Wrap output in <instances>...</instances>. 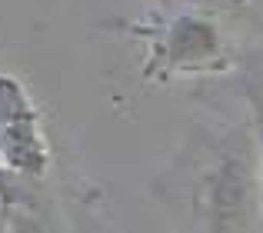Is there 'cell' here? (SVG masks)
Wrapping results in <instances>:
<instances>
[{
  "label": "cell",
  "mask_w": 263,
  "mask_h": 233,
  "mask_svg": "<svg viewBox=\"0 0 263 233\" xmlns=\"http://www.w3.org/2000/svg\"><path fill=\"white\" fill-rule=\"evenodd\" d=\"M190 210L206 230H247L260 217V157L247 127L203 133L193 147Z\"/></svg>",
  "instance_id": "cell-1"
},
{
  "label": "cell",
  "mask_w": 263,
  "mask_h": 233,
  "mask_svg": "<svg viewBox=\"0 0 263 233\" xmlns=\"http://www.w3.org/2000/svg\"><path fill=\"white\" fill-rule=\"evenodd\" d=\"M140 37L150 40V67L147 77L170 80L180 73H213L230 67V50L220 37L213 17L200 10H183L167 20L134 27Z\"/></svg>",
  "instance_id": "cell-2"
},
{
  "label": "cell",
  "mask_w": 263,
  "mask_h": 233,
  "mask_svg": "<svg viewBox=\"0 0 263 233\" xmlns=\"http://www.w3.org/2000/svg\"><path fill=\"white\" fill-rule=\"evenodd\" d=\"M0 170L40 177L47 170V143L37 127V110L24 84L0 73Z\"/></svg>",
  "instance_id": "cell-3"
},
{
  "label": "cell",
  "mask_w": 263,
  "mask_h": 233,
  "mask_svg": "<svg viewBox=\"0 0 263 233\" xmlns=\"http://www.w3.org/2000/svg\"><path fill=\"white\" fill-rule=\"evenodd\" d=\"M243 90L253 107V137H257V157H260V220H263V84L253 77H243Z\"/></svg>",
  "instance_id": "cell-4"
},
{
  "label": "cell",
  "mask_w": 263,
  "mask_h": 233,
  "mask_svg": "<svg viewBox=\"0 0 263 233\" xmlns=\"http://www.w3.org/2000/svg\"><path fill=\"white\" fill-rule=\"evenodd\" d=\"M247 77H253V80H260V84H263V60H250V67H247Z\"/></svg>",
  "instance_id": "cell-5"
}]
</instances>
